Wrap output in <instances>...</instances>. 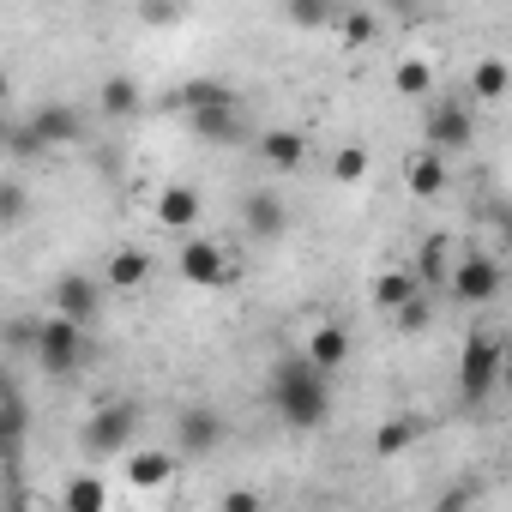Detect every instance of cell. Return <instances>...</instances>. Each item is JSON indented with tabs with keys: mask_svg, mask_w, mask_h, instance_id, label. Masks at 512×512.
<instances>
[{
	"mask_svg": "<svg viewBox=\"0 0 512 512\" xmlns=\"http://www.w3.org/2000/svg\"><path fill=\"white\" fill-rule=\"evenodd\" d=\"M272 410H278V422H290V428H320L326 416H332V374L302 350V356H284L278 368H272Z\"/></svg>",
	"mask_w": 512,
	"mask_h": 512,
	"instance_id": "cell-1",
	"label": "cell"
},
{
	"mask_svg": "<svg viewBox=\"0 0 512 512\" xmlns=\"http://www.w3.org/2000/svg\"><path fill=\"white\" fill-rule=\"evenodd\" d=\"M500 374H506V344L488 338V332H470L464 356H458V392H464V404H488L500 392Z\"/></svg>",
	"mask_w": 512,
	"mask_h": 512,
	"instance_id": "cell-2",
	"label": "cell"
},
{
	"mask_svg": "<svg viewBox=\"0 0 512 512\" xmlns=\"http://www.w3.org/2000/svg\"><path fill=\"white\" fill-rule=\"evenodd\" d=\"M37 362L55 374V380H67L79 362H85V320H67V314H49L43 326H37Z\"/></svg>",
	"mask_w": 512,
	"mask_h": 512,
	"instance_id": "cell-3",
	"label": "cell"
},
{
	"mask_svg": "<svg viewBox=\"0 0 512 512\" xmlns=\"http://www.w3.org/2000/svg\"><path fill=\"white\" fill-rule=\"evenodd\" d=\"M187 115H193V133L211 139V145H235V139H247V115H241L235 91H223V97H211V103H193Z\"/></svg>",
	"mask_w": 512,
	"mask_h": 512,
	"instance_id": "cell-4",
	"label": "cell"
},
{
	"mask_svg": "<svg viewBox=\"0 0 512 512\" xmlns=\"http://www.w3.org/2000/svg\"><path fill=\"white\" fill-rule=\"evenodd\" d=\"M103 284L109 278H97V272H61L55 278V296H49V308L55 314H67V320H97V308H103Z\"/></svg>",
	"mask_w": 512,
	"mask_h": 512,
	"instance_id": "cell-5",
	"label": "cell"
},
{
	"mask_svg": "<svg viewBox=\"0 0 512 512\" xmlns=\"http://www.w3.org/2000/svg\"><path fill=\"white\" fill-rule=\"evenodd\" d=\"M452 296H458L464 308L494 302V296H500V266L488 260V253H464V260L452 266Z\"/></svg>",
	"mask_w": 512,
	"mask_h": 512,
	"instance_id": "cell-6",
	"label": "cell"
},
{
	"mask_svg": "<svg viewBox=\"0 0 512 512\" xmlns=\"http://www.w3.org/2000/svg\"><path fill=\"white\" fill-rule=\"evenodd\" d=\"M139 428V410L133 404H103L91 422H85V452H121Z\"/></svg>",
	"mask_w": 512,
	"mask_h": 512,
	"instance_id": "cell-7",
	"label": "cell"
},
{
	"mask_svg": "<svg viewBox=\"0 0 512 512\" xmlns=\"http://www.w3.org/2000/svg\"><path fill=\"white\" fill-rule=\"evenodd\" d=\"M223 416L211 410V404H193V410H181V422H175V446L181 452H193V458H205V452H217L223 446Z\"/></svg>",
	"mask_w": 512,
	"mask_h": 512,
	"instance_id": "cell-8",
	"label": "cell"
},
{
	"mask_svg": "<svg viewBox=\"0 0 512 512\" xmlns=\"http://www.w3.org/2000/svg\"><path fill=\"white\" fill-rule=\"evenodd\" d=\"M241 223H247V235L278 241V235L290 229V205H284V193H272V187L247 193V199H241Z\"/></svg>",
	"mask_w": 512,
	"mask_h": 512,
	"instance_id": "cell-9",
	"label": "cell"
},
{
	"mask_svg": "<svg viewBox=\"0 0 512 512\" xmlns=\"http://www.w3.org/2000/svg\"><path fill=\"white\" fill-rule=\"evenodd\" d=\"M428 145H434L440 157H446V151H464V145H470V103H452V97L434 103V109H428Z\"/></svg>",
	"mask_w": 512,
	"mask_h": 512,
	"instance_id": "cell-10",
	"label": "cell"
},
{
	"mask_svg": "<svg viewBox=\"0 0 512 512\" xmlns=\"http://www.w3.org/2000/svg\"><path fill=\"white\" fill-rule=\"evenodd\" d=\"M181 278H187V284H229V253H223L217 241L193 235V241L181 247Z\"/></svg>",
	"mask_w": 512,
	"mask_h": 512,
	"instance_id": "cell-11",
	"label": "cell"
},
{
	"mask_svg": "<svg viewBox=\"0 0 512 512\" xmlns=\"http://www.w3.org/2000/svg\"><path fill=\"white\" fill-rule=\"evenodd\" d=\"M31 133H37L43 145H73L85 127H79V109H67V103H49V109H37V115H31Z\"/></svg>",
	"mask_w": 512,
	"mask_h": 512,
	"instance_id": "cell-12",
	"label": "cell"
},
{
	"mask_svg": "<svg viewBox=\"0 0 512 512\" xmlns=\"http://www.w3.org/2000/svg\"><path fill=\"white\" fill-rule=\"evenodd\" d=\"M157 223L187 235V229L199 223V193H193V187H163V193H157Z\"/></svg>",
	"mask_w": 512,
	"mask_h": 512,
	"instance_id": "cell-13",
	"label": "cell"
},
{
	"mask_svg": "<svg viewBox=\"0 0 512 512\" xmlns=\"http://www.w3.org/2000/svg\"><path fill=\"white\" fill-rule=\"evenodd\" d=\"M308 356L326 368V374H338L344 362H350V332L338 326V320H326V326H314V338H308Z\"/></svg>",
	"mask_w": 512,
	"mask_h": 512,
	"instance_id": "cell-14",
	"label": "cell"
},
{
	"mask_svg": "<svg viewBox=\"0 0 512 512\" xmlns=\"http://www.w3.org/2000/svg\"><path fill=\"white\" fill-rule=\"evenodd\" d=\"M103 278H109V290H139V284L151 278V253H139V247H121L115 260L103 266Z\"/></svg>",
	"mask_w": 512,
	"mask_h": 512,
	"instance_id": "cell-15",
	"label": "cell"
},
{
	"mask_svg": "<svg viewBox=\"0 0 512 512\" xmlns=\"http://www.w3.org/2000/svg\"><path fill=\"white\" fill-rule=\"evenodd\" d=\"M260 151H266V163H272V169H302V157H308V145H302V133H296V127H266Z\"/></svg>",
	"mask_w": 512,
	"mask_h": 512,
	"instance_id": "cell-16",
	"label": "cell"
},
{
	"mask_svg": "<svg viewBox=\"0 0 512 512\" xmlns=\"http://www.w3.org/2000/svg\"><path fill=\"white\" fill-rule=\"evenodd\" d=\"M410 296H422V278H416V272H380V278H374V302H380L386 314H398Z\"/></svg>",
	"mask_w": 512,
	"mask_h": 512,
	"instance_id": "cell-17",
	"label": "cell"
},
{
	"mask_svg": "<svg viewBox=\"0 0 512 512\" xmlns=\"http://www.w3.org/2000/svg\"><path fill=\"white\" fill-rule=\"evenodd\" d=\"M404 181H410V193H440V187H446V163H440V151H434V145L416 151L410 169H404Z\"/></svg>",
	"mask_w": 512,
	"mask_h": 512,
	"instance_id": "cell-18",
	"label": "cell"
},
{
	"mask_svg": "<svg viewBox=\"0 0 512 512\" xmlns=\"http://www.w3.org/2000/svg\"><path fill=\"white\" fill-rule=\"evenodd\" d=\"M127 476H133V488H163L175 476V452H133Z\"/></svg>",
	"mask_w": 512,
	"mask_h": 512,
	"instance_id": "cell-19",
	"label": "cell"
},
{
	"mask_svg": "<svg viewBox=\"0 0 512 512\" xmlns=\"http://www.w3.org/2000/svg\"><path fill=\"white\" fill-rule=\"evenodd\" d=\"M61 506H67V512H103V506H109V488H103L97 476H73V482L61 488Z\"/></svg>",
	"mask_w": 512,
	"mask_h": 512,
	"instance_id": "cell-20",
	"label": "cell"
},
{
	"mask_svg": "<svg viewBox=\"0 0 512 512\" xmlns=\"http://www.w3.org/2000/svg\"><path fill=\"white\" fill-rule=\"evenodd\" d=\"M97 109H103V115H133V109H139V85H133V79H121V73H115V79H103Z\"/></svg>",
	"mask_w": 512,
	"mask_h": 512,
	"instance_id": "cell-21",
	"label": "cell"
},
{
	"mask_svg": "<svg viewBox=\"0 0 512 512\" xmlns=\"http://www.w3.org/2000/svg\"><path fill=\"white\" fill-rule=\"evenodd\" d=\"M506 85H512L506 61H476V73H470V91L476 97H506Z\"/></svg>",
	"mask_w": 512,
	"mask_h": 512,
	"instance_id": "cell-22",
	"label": "cell"
},
{
	"mask_svg": "<svg viewBox=\"0 0 512 512\" xmlns=\"http://www.w3.org/2000/svg\"><path fill=\"white\" fill-rule=\"evenodd\" d=\"M416 278H422V284H452V266H446V247H440V241H428V247L416 253Z\"/></svg>",
	"mask_w": 512,
	"mask_h": 512,
	"instance_id": "cell-23",
	"label": "cell"
},
{
	"mask_svg": "<svg viewBox=\"0 0 512 512\" xmlns=\"http://www.w3.org/2000/svg\"><path fill=\"white\" fill-rule=\"evenodd\" d=\"M398 91H404V97H428V91H434V67H428V61H404V67H398Z\"/></svg>",
	"mask_w": 512,
	"mask_h": 512,
	"instance_id": "cell-24",
	"label": "cell"
},
{
	"mask_svg": "<svg viewBox=\"0 0 512 512\" xmlns=\"http://www.w3.org/2000/svg\"><path fill=\"white\" fill-rule=\"evenodd\" d=\"M290 19H302V25H338V0H290Z\"/></svg>",
	"mask_w": 512,
	"mask_h": 512,
	"instance_id": "cell-25",
	"label": "cell"
},
{
	"mask_svg": "<svg viewBox=\"0 0 512 512\" xmlns=\"http://www.w3.org/2000/svg\"><path fill=\"white\" fill-rule=\"evenodd\" d=\"M0 223H7V229H19V223H25V187H19V181L0 187Z\"/></svg>",
	"mask_w": 512,
	"mask_h": 512,
	"instance_id": "cell-26",
	"label": "cell"
},
{
	"mask_svg": "<svg viewBox=\"0 0 512 512\" xmlns=\"http://www.w3.org/2000/svg\"><path fill=\"white\" fill-rule=\"evenodd\" d=\"M338 37H344L350 49H362V43L374 37V19H368V13H338Z\"/></svg>",
	"mask_w": 512,
	"mask_h": 512,
	"instance_id": "cell-27",
	"label": "cell"
},
{
	"mask_svg": "<svg viewBox=\"0 0 512 512\" xmlns=\"http://www.w3.org/2000/svg\"><path fill=\"white\" fill-rule=\"evenodd\" d=\"M332 175H338V181H362V175H368V151H356V145H344V151L332 157Z\"/></svg>",
	"mask_w": 512,
	"mask_h": 512,
	"instance_id": "cell-28",
	"label": "cell"
},
{
	"mask_svg": "<svg viewBox=\"0 0 512 512\" xmlns=\"http://www.w3.org/2000/svg\"><path fill=\"white\" fill-rule=\"evenodd\" d=\"M398 326H404V332H422V326H428V296H410V302L398 308Z\"/></svg>",
	"mask_w": 512,
	"mask_h": 512,
	"instance_id": "cell-29",
	"label": "cell"
},
{
	"mask_svg": "<svg viewBox=\"0 0 512 512\" xmlns=\"http://www.w3.org/2000/svg\"><path fill=\"white\" fill-rule=\"evenodd\" d=\"M410 434H416V422H392V428L374 434V446H380V452H398V446H410Z\"/></svg>",
	"mask_w": 512,
	"mask_h": 512,
	"instance_id": "cell-30",
	"label": "cell"
},
{
	"mask_svg": "<svg viewBox=\"0 0 512 512\" xmlns=\"http://www.w3.org/2000/svg\"><path fill=\"white\" fill-rule=\"evenodd\" d=\"M500 386H506V392H512V350H506V374H500Z\"/></svg>",
	"mask_w": 512,
	"mask_h": 512,
	"instance_id": "cell-31",
	"label": "cell"
},
{
	"mask_svg": "<svg viewBox=\"0 0 512 512\" xmlns=\"http://www.w3.org/2000/svg\"><path fill=\"white\" fill-rule=\"evenodd\" d=\"M500 229H506V247H512V217H506V223H500Z\"/></svg>",
	"mask_w": 512,
	"mask_h": 512,
	"instance_id": "cell-32",
	"label": "cell"
}]
</instances>
